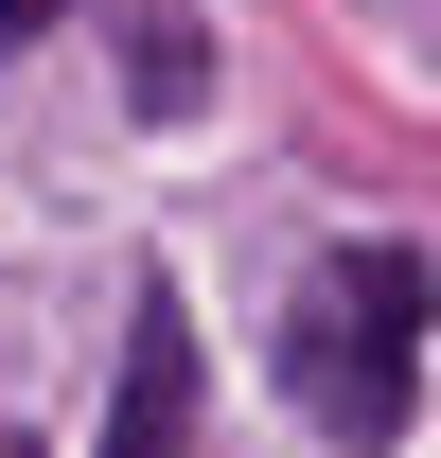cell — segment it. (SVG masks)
<instances>
[{
	"label": "cell",
	"instance_id": "277c9868",
	"mask_svg": "<svg viewBox=\"0 0 441 458\" xmlns=\"http://www.w3.org/2000/svg\"><path fill=\"white\" fill-rule=\"evenodd\" d=\"M36 18H54V0H0V54H18V36H36Z\"/></svg>",
	"mask_w": 441,
	"mask_h": 458
},
{
	"label": "cell",
	"instance_id": "6da1fadb",
	"mask_svg": "<svg viewBox=\"0 0 441 458\" xmlns=\"http://www.w3.org/2000/svg\"><path fill=\"white\" fill-rule=\"evenodd\" d=\"M282 388L318 441H406V405H424V247H335L300 318H282Z\"/></svg>",
	"mask_w": 441,
	"mask_h": 458
},
{
	"label": "cell",
	"instance_id": "7a4b0ae2",
	"mask_svg": "<svg viewBox=\"0 0 441 458\" xmlns=\"http://www.w3.org/2000/svg\"><path fill=\"white\" fill-rule=\"evenodd\" d=\"M195 441V335H177V300L124 318V405H107V458H177Z\"/></svg>",
	"mask_w": 441,
	"mask_h": 458
},
{
	"label": "cell",
	"instance_id": "3957f363",
	"mask_svg": "<svg viewBox=\"0 0 441 458\" xmlns=\"http://www.w3.org/2000/svg\"><path fill=\"white\" fill-rule=\"evenodd\" d=\"M124 89H142V106H195V36H177V18H142V54H124Z\"/></svg>",
	"mask_w": 441,
	"mask_h": 458
}]
</instances>
